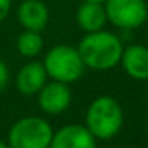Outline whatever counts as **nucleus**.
<instances>
[{
    "instance_id": "obj_17",
    "label": "nucleus",
    "mask_w": 148,
    "mask_h": 148,
    "mask_svg": "<svg viewBox=\"0 0 148 148\" xmlns=\"http://www.w3.org/2000/svg\"><path fill=\"white\" fill-rule=\"evenodd\" d=\"M103 148H112V147H103Z\"/></svg>"
},
{
    "instance_id": "obj_3",
    "label": "nucleus",
    "mask_w": 148,
    "mask_h": 148,
    "mask_svg": "<svg viewBox=\"0 0 148 148\" xmlns=\"http://www.w3.org/2000/svg\"><path fill=\"white\" fill-rule=\"evenodd\" d=\"M43 65L51 80L62 83H75L84 73V65L77 48L70 45H56L46 53Z\"/></svg>"
},
{
    "instance_id": "obj_7",
    "label": "nucleus",
    "mask_w": 148,
    "mask_h": 148,
    "mask_svg": "<svg viewBox=\"0 0 148 148\" xmlns=\"http://www.w3.org/2000/svg\"><path fill=\"white\" fill-rule=\"evenodd\" d=\"M49 148H97L96 137L86 126L67 124L53 134Z\"/></svg>"
},
{
    "instance_id": "obj_16",
    "label": "nucleus",
    "mask_w": 148,
    "mask_h": 148,
    "mask_svg": "<svg viewBox=\"0 0 148 148\" xmlns=\"http://www.w3.org/2000/svg\"><path fill=\"white\" fill-rule=\"evenodd\" d=\"M81 2H100V3H103L105 0H81Z\"/></svg>"
},
{
    "instance_id": "obj_5",
    "label": "nucleus",
    "mask_w": 148,
    "mask_h": 148,
    "mask_svg": "<svg viewBox=\"0 0 148 148\" xmlns=\"http://www.w3.org/2000/svg\"><path fill=\"white\" fill-rule=\"evenodd\" d=\"M107 21L118 29L132 30L148 19V5L145 0H105Z\"/></svg>"
},
{
    "instance_id": "obj_2",
    "label": "nucleus",
    "mask_w": 148,
    "mask_h": 148,
    "mask_svg": "<svg viewBox=\"0 0 148 148\" xmlns=\"http://www.w3.org/2000/svg\"><path fill=\"white\" fill-rule=\"evenodd\" d=\"M124 115L119 102L112 96H100L91 102L86 112V127L96 138L108 140L123 127Z\"/></svg>"
},
{
    "instance_id": "obj_14",
    "label": "nucleus",
    "mask_w": 148,
    "mask_h": 148,
    "mask_svg": "<svg viewBox=\"0 0 148 148\" xmlns=\"http://www.w3.org/2000/svg\"><path fill=\"white\" fill-rule=\"evenodd\" d=\"M11 11V0H0V23L7 19Z\"/></svg>"
},
{
    "instance_id": "obj_9",
    "label": "nucleus",
    "mask_w": 148,
    "mask_h": 148,
    "mask_svg": "<svg viewBox=\"0 0 148 148\" xmlns=\"http://www.w3.org/2000/svg\"><path fill=\"white\" fill-rule=\"evenodd\" d=\"M48 73L43 62L32 61L19 69L16 75V88L23 96H35L46 84Z\"/></svg>"
},
{
    "instance_id": "obj_8",
    "label": "nucleus",
    "mask_w": 148,
    "mask_h": 148,
    "mask_svg": "<svg viewBox=\"0 0 148 148\" xmlns=\"http://www.w3.org/2000/svg\"><path fill=\"white\" fill-rule=\"evenodd\" d=\"M16 16L24 29L35 32L45 30L49 23V10L42 0H24L18 7Z\"/></svg>"
},
{
    "instance_id": "obj_13",
    "label": "nucleus",
    "mask_w": 148,
    "mask_h": 148,
    "mask_svg": "<svg viewBox=\"0 0 148 148\" xmlns=\"http://www.w3.org/2000/svg\"><path fill=\"white\" fill-rule=\"evenodd\" d=\"M8 81H10V70H8V65L5 64V61L0 59V92L7 88Z\"/></svg>"
},
{
    "instance_id": "obj_6",
    "label": "nucleus",
    "mask_w": 148,
    "mask_h": 148,
    "mask_svg": "<svg viewBox=\"0 0 148 148\" xmlns=\"http://www.w3.org/2000/svg\"><path fill=\"white\" fill-rule=\"evenodd\" d=\"M72 91L67 83L62 81H46L38 92V105L48 115H61L70 107Z\"/></svg>"
},
{
    "instance_id": "obj_12",
    "label": "nucleus",
    "mask_w": 148,
    "mask_h": 148,
    "mask_svg": "<svg viewBox=\"0 0 148 148\" xmlns=\"http://www.w3.org/2000/svg\"><path fill=\"white\" fill-rule=\"evenodd\" d=\"M18 53L24 58H35L43 49V37L40 32L24 29L16 40Z\"/></svg>"
},
{
    "instance_id": "obj_1",
    "label": "nucleus",
    "mask_w": 148,
    "mask_h": 148,
    "mask_svg": "<svg viewBox=\"0 0 148 148\" xmlns=\"http://www.w3.org/2000/svg\"><path fill=\"white\" fill-rule=\"evenodd\" d=\"M77 49L88 69L110 70L119 64L124 46L118 35L102 29L86 34L78 43Z\"/></svg>"
},
{
    "instance_id": "obj_4",
    "label": "nucleus",
    "mask_w": 148,
    "mask_h": 148,
    "mask_svg": "<svg viewBox=\"0 0 148 148\" xmlns=\"http://www.w3.org/2000/svg\"><path fill=\"white\" fill-rule=\"evenodd\" d=\"M53 127L40 116H26L14 123L8 131L10 148H49Z\"/></svg>"
},
{
    "instance_id": "obj_11",
    "label": "nucleus",
    "mask_w": 148,
    "mask_h": 148,
    "mask_svg": "<svg viewBox=\"0 0 148 148\" xmlns=\"http://www.w3.org/2000/svg\"><path fill=\"white\" fill-rule=\"evenodd\" d=\"M77 24L84 34L102 30L107 23L105 7L100 2H81L75 13Z\"/></svg>"
},
{
    "instance_id": "obj_15",
    "label": "nucleus",
    "mask_w": 148,
    "mask_h": 148,
    "mask_svg": "<svg viewBox=\"0 0 148 148\" xmlns=\"http://www.w3.org/2000/svg\"><path fill=\"white\" fill-rule=\"evenodd\" d=\"M0 148H10V147H8V143H5V142L0 140Z\"/></svg>"
},
{
    "instance_id": "obj_10",
    "label": "nucleus",
    "mask_w": 148,
    "mask_h": 148,
    "mask_svg": "<svg viewBox=\"0 0 148 148\" xmlns=\"http://www.w3.org/2000/svg\"><path fill=\"white\" fill-rule=\"evenodd\" d=\"M123 70L131 78L138 81L148 80V48L143 45H129L123 49L121 61Z\"/></svg>"
}]
</instances>
